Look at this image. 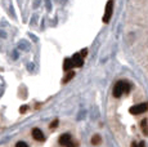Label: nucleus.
<instances>
[{
	"label": "nucleus",
	"mask_w": 148,
	"mask_h": 147,
	"mask_svg": "<svg viewBox=\"0 0 148 147\" xmlns=\"http://www.w3.org/2000/svg\"><path fill=\"white\" fill-rule=\"evenodd\" d=\"M130 84L126 81H117L113 87V97L115 98H120L122 94H127L130 92Z\"/></svg>",
	"instance_id": "1"
},
{
	"label": "nucleus",
	"mask_w": 148,
	"mask_h": 147,
	"mask_svg": "<svg viewBox=\"0 0 148 147\" xmlns=\"http://www.w3.org/2000/svg\"><path fill=\"white\" fill-rule=\"evenodd\" d=\"M148 111V103H139L136 106H133L130 109V114L132 115H139V114H143V112Z\"/></svg>",
	"instance_id": "2"
},
{
	"label": "nucleus",
	"mask_w": 148,
	"mask_h": 147,
	"mask_svg": "<svg viewBox=\"0 0 148 147\" xmlns=\"http://www.w3.org/2000/svg\"><path fill=\"white\" fill-rule=\"evenodd\" d=\"M112 5H113L112 0H110V1L107 3V5H106V12H104V17H103L104 23H108L110 19H111V17H112Z\"/></svg>",
	"instance_id": "3"
},
{
	"label": "nucleus",
	"mask_w": 148,
	"mask_h": 147,
	"mask_svg": "<svg viewBox=\"0 0 148 147\" xmlns=\"http://www.w3.org/2000/svg\"><path fill=\"white\" fill-rule=\"evenodd\" d=\"M71 59H72L73 67H81L82 65H84V58L81 57L80 53H76V54H73V57L71 58Z\"/></svg>",
	"instance_id": "4"
},
{
	"label": "nucleus",
	"mask_w": 148,
	"mask_h": 147,
	"mask_svg": "<svg viewBox=\"0 0 148 147\" xmlns=\"http://www.w3.org/2000/svg\"><path fill=\"white\" fill-rule=\"evenodd\" d=\"M71 141H72V137H71L68 133H64V134H62L61 137H59V145L66 147L68 143L71 142Z\"/></svg>",
	"instance_id": "5"
},
{
	"label": "nucleus",
	"mask_w": 148,
	"mask_h": 147,
	"mask_svg": "<svg viewBox=\"0 0 148 147\" xmlns=\"http://www.w3.org/2000/svg\"><path fill=\"white\" fill-rule=\"evenodd\" d=\"M32 137L35 138L36 141H40V142H42V141L45 139L44 134H42V132H41L39 128H34V129H32Z\"/></svg>",
	"instance_id": "6"
},
{
	"label": "nucleus",
	"mask_w": 148,
	"mask_h": 147,
	"mask_svg": "<svg viewBox=\"0 0 148 147\" xmlns=\"http://www.w3.org/2000/svg\"><path fill=\"white\" fill-rule=\"evenodd\" d=\"M73 67V63H72V59L71 58H66L63 62V70L64 71H71V69Z\"/></svg>",
	"instance_id": "7"
},
{
	"label": "nucleus",
	"mask_w": 148,
	"mask_h": 147,
	"mask_svg": "<svg viewBox=\"0 0 148 147\" xmlns=\"http://www.w3.org/2000/svg\"><path fill=\"white\" fill-rule=\"evenodd\" d=\"M140 126H142V132H143V134L148 135V120L147 119H143V120H142Z\"/></svg>",
	"instance_id": "8"
},
{
	"label": "nucleus",
	"mask_w": 148,
	"mask_h": 147,
	"mask_svg": "<svg viewBox=\"0 0 148 147\" xmlns=\"http://www.w3.org/2000/svg\"><path fill=\"white\" fill-rule=\"evenodd\" d=\"M92 145H94V146H97V145H99V143L102 142V138H101V135H98V134H95V135H93V138H92Z\"/></svg>",
	"instance_id": "9"
},
{
	"label": "nucleus",
	"mask_w": 148,
	"mask_h": 147,
	"mask_svg": "<svg viewBox=\"0 0 148 147\" xmlns=\"http://www.w3.org/2000/svg\"><path fill=\"white\" fill-rule=\"evenodd\" d=\"M73 76H75V72H73V71H70V72H68L67 75H66V78L63 79V83H64V84H66V83H68V81H70L71 79L73 78Z\"/></svg>",
	"instance_id": "10"
},
{
	"label": "nucleus",
	"mask_w": 148,
	"mask_h": 147,
	"mask_svg": "<svg viewBox=\"0 0 148 147\" xmlns=\"http://www.w3.org/2000/svg\"><path fill=\"white\" fill-rule=\"evenodd\" d=\"M58 123H59V121H58V119H56V120H53V121H52V124H50V125H49V128H50V129H54V128H56V126H58Z\"/></svg>",
	"instance_id": "11"
},
{
	"label": "nucleus",
	"mask_w": 148,
	"mask_h": 147,
	"mask_svg": "<svg viewBox=\"0 0 148 147\" xmlns=\"http://www.w3.org/2000/svg\"><path fill=\"white\" fill-rule=\"evenodd\" d=\"M16 147H28L26 142H23V141H19V142H17Z\"/></svg>",
	"instance_id": "12"
},
{
	"label": "nucleus",
	"mask_w": 148,
	"mask_h": 147,
	"mask_svg": "<svg viewBox=\"0 0 148 147\" xmlns=\"http://www.w3.org/2000/svg\"><path fill=\"white\" fill-rule=\"evenodd\" d=\"M66 147H79V146H77V143H76V142H73V141H71V142L68 143V145H67Z\"/></svg>",
	"instance_id": "13"
},
{
	"label": "nucleus",
	"mask_w": 148,
	"mask_h": 147,
	"mask_svg": "<svg viewBox=\"0 0 148 147\" xmlns=\"http://www.w3.org/2000/svg\"><path fill=\"white\" fill-rule=\"evenodd\" d=\"M27 109H28L27 106H22V107H21V110H19V112H21V114H23V112H26V111H27Z\"/></svg>",
	"instance_id": "14"
},
{
	"label": "nucleus",
	"mask_w": 148,
	"mask_h": 147,
	"mask_svg": "<svg viewBox=\"0 0 148 147\" xmlns=\"http://www.w3.org/2000/svg\"><path fill=\"white\" fill-rule=\"evenodd\" d=\"M80 54H81V57H82V58H84V57H85V56H86V54H88V50H86V49H82V50H81V53H80Z\"/></svg>",
	"instance_id": "15"
},
{
	"label": "nucleus",
	"mask_w": 148,
	"mask_h": 147,
	"mask_svg": "<svg viewBox=\"0 0 148 147\" xmlns=\"http://www.w3.org/2000/svg\"><path fill=\"white\" fill-rule=\"evenodd\" d=\"M138 147H144V142H139L138 143Z\"/></svg>",
	"instance_id": "16"
},
{
	"label": "nucleus",
	"mask_w": 148,
	"mask_h": 147,
	"mask_svg": "<svg viewBox=\"0 0 148 147\" xmlns=\"http://www.w3.org/2000/svg\"><path fill=\"white\" fill-rule=\"evenodd\" d=\"M132 147H138V143H136V142H133V143H132Z\"/></svg>",
	"instance_id": "17"
}]
</instances>
